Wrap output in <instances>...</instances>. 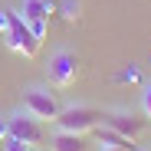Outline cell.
I'll list each match as a JSON object with an SVG mask.
<instances>
[{
  "label": "cell",
  "mask_w": 151,
  "mask_h": 151,
  "mask_svg": "<svg viewBox=\"0 0 151 151\" xmlns=\"http://www.w3.org/2000/svg\"><path fill=\"white\" fill-rule=\"evenodd\" d=\"M102 125H109V128H115L118 135H125L128 141H135L145 128H148V118H138L132 112H105Z\"/></svg>",
  "instance_id": "7"
},
{
  "label": "cell",
  "mask_w": 151,
  "mask_h": 151,
  "mask_svg": "<svg viewBox=\"0 0 151 151\" xmlns=\"http://www.w3.org/2000/svg\"><path fill=\"white\" fill-rule=\"evenodd\" d=\"M95 138H99V145H109V148H135V141H128L125 135H118L115 128H109V125H99Z\"/></svg>",
  "instance_id": "9"
},
{
  "label": "cell",
  "mask_w": 151,
  "mask_h": 151,
  "mask_svg": "<svg viewBox=\"0 0 151 151\" xmlns=\"http://www.w3.org/2000/svg\"><path fill=\"white\" fill-rule=\"evenodd\" d=\"M7 141V118H0V145Z\"/></svg>",
  "instance_id": "14"
},
{
  "label": "cell",
  "mask_w": 151,
  "mask_h": 151,
  "mask_svg": "<svg viewBox=\"0 0 151 151\" xmlns=\"http://www.w3.org/2000/svg\"><path fill=\"white\" fill-rule=\"evenodd\" d=\"M4 36H7V46L13 49V53H23L27 59H33V56L40 53V46H43V40H36V33L23 23L20 13H13V23H10V30H7Z\"/></svg>",
  "instance_id": "4"
},
{
  "label": "cell",
  "mask_w": 151,
  "mask_h": 151,
  "mask_svg": "<svg viewBox=\"0 0 151 151\" xmlns=\"http://www.w3.org/2000/svg\"><path fill=\"white\" fill-rule=\"evenodd\" d=\"M7 135L17 138V141H23L27 148H36V145H43V138H46L43 122L33 118L30 112H13V115H7Z\"/></svg>",
  "instance_id": "3"
},
{
  "label": "cell",
  "mask_w": 151,
  "mask_h": 151,
  "mask_svg": "<svg viewBox=\"0 0 151 151\" xmlns=\"http://www.w3.org/2000/svg\"><path fill=\"white\" fill-rule=\"evenodd\" d=\"M13 23V10H0V33H7Z\"/></svg>",
  "instance_id": "11"
},
{
  "label": "cell",
  "mask_w": 151,
  "mask_h": 151,
  "mask_svg": "<svg viewBox=\"0 0 151 151\" xmlns=\"http://www.w3.org/2000/svg\"><path fill=\"white\" fill-rule=\"evenodd\" d=\"M102 151H138V148H109V145H102Z\"/></svg>",
  "instance_id": "15"
},
{
  "label": "cell",
  "mask_w": 151,
  "mask_h": 151,
  "mask_svg": "<svg viewBox=\"0 0 151 151\" xmlns=\"http://www.w3.org/2000/svg\"><path fill=\"white\" fill-rule=\"evenodd\" d=\"M66 20H76V17H79V0H66Z\"/></svg>",
  "instance_id": "12"
},
{
  "label": "cell",
  "mask_w": 151,
  "mask_h": 151,
  "mask_svg": "<svg viewBox=\"0 0 151 151\" xmlns=\"http://www.w3.org/2000/svg\"><path fill=\"white\" fill-rule=\"evenodd\" d=\"M23 112H30L40 122H56L63 105H59L56 92H49L46 86H30L27 92H23Z\"/></svg>",
  "instance_id": "1"
},
{
  "label": "cell",
  "mask_w": 151,
  "mask_h": 151,
  "mask_svg": "<svg viewBox=\"0 0 151 151\" xmlns=\"http://www.w3.org/2000/svg\"><path fill=\"white\" fill-rule=\"evenodd\" d=\"M102 118H105V112H99V109H92V105H69V109L59 112L56 125H59L63 132L89 135V132H95L99 125H102Z\"/></svg>",
  "instance_id": "2"
},
{
  "label": "cell",
  "mask_w": 151,
  "mask_h": 151,
  "mask_svg": "<svg viewBox=\"0 0 151 151\" xmlns=\"http://www.w3.org/2000/svg\"><path fill=\"white\" fill-rule=\"evenodd\" d=\"M79 76V59H76L69 49H59V53L49 59V82L56 89H69Z\"/></svg>",
  "instance_id": "6"
},
{
  "label": "cell",
  "mask_w": 151,
  "mask_h": 151,
  "mask_svg": "<svg viewBox=\"0 0 151 151\" xmlns=\"http://www.w3.org/2000/svg\"><path fill=\"white\" fill-rule=\"evenodd\" d=\"M4 151H30V148L23 145V141H17V138H10V135H7V141H4Z\"/></svg>",
  "instance_id": "10"
},
{
  "label": "cell",
  "mask_w": 151,
  "mask_h": 151,
  "mask_svg": "<svg viewBox=\"0 0 151 151\" xmlns=\"http://www.w3.org/2000/svg\"><path fill=\"white\" fill-rule=\"evenodd\" d=\"M141 109H145V118L151 122V86L145 89V95H141Z\"/></svg>",
  "instance_id": "13"
},
{
  "label": "cell",
  "mask_w": 151,
  "mask_h": 151,
  "mask_svg": "<svg viewBox=\"0 0 151 151\" xmlns=\"http://www.w3.org/2000/svg\"><path fill=\"white\" fill-rule=\"evenodd\" d=\"M49 148L53 151H89V141H86V135H76V132H56L53 135V141H49Z\"/></svg>",
  "instance_id": "8"
},
{
  "label": "cell",
  "mask_w": 151,
  "mask_h": 151,
  "mask_svg": "<svg viewBox=\"0 0 151 151\" xmlns=\"http://www.w3.org/2000/svg\"><path fill=\"white\" fill-rule=\"evenodd\" d=\"M49 10H53V4L49 0H20V17L23 23L36 33V40H46V30H49Z\"/></svg>",
  "instance_id": "5"
}]
</instances>
